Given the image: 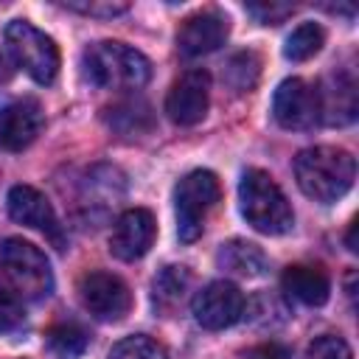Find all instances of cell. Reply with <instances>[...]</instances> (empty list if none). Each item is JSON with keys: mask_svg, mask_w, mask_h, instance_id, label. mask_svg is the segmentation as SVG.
Here are the masks:
<instances>
[{"mask_svg": "<svg viewBox=\"0 0 359 359\" xmlns=\"http://www.w3.org/2000/svg\"><path fill=\"white\" fill-rule=\"evenodd\" d=\"M294 180L309 199L328 205L351 191L356 180V163L345 149L311 146L294 157Z\"/></svg>", "mask_w": 359, "mask_h": 359, "instance_id": "obj_1", "label": "cell"}, {"mask_svg": "<svg viewBox=\"0 0 359 359\" xmlns=\"http://www.w3.org/2000/svg\"><path fill=\"white\" fill-rule=\"evenodd\" d=\"M81 67L90 84L101 90H137L151 79V62L123 42H95L84 50Z\"/></svg>", "mask_w": 359, "mask_h": 359, "instance_id": "obj_2", "label": "cell"}, {"mask_svg": "<svg viewBox=\"0 0 359 359\" xmlns=\"http://www.w3.org/2000/svg\"><path fill=\"white\" fill-rule=\"evenodd\" d=\"M238 208L247 224L264 236H283L294 224V213L278 188V182L261 171V168H247L238 182Z\"/></svg>", "mask_w": 359, "mask_h": 359, "instance_id": "obj_3", "label": "cell"}, {"mask_svg": "<svg viewBox=\"0 0 359 359\" xmlns=\"http://www.w3.org/2000/svg\"><path fill=\"white\" fill-rule=\"evenodd\" d=\"M0 269L22 300H45L53 292V272L39 247L22 238H6L0 244Z\"/></svg>", "mask_w": 359, "mask_h": 359, "instance_id": "obj_4", "label": "cell"}, {"mask_svg": "<svg viewBox=\"0 0 359 359\" xmlns=\"http://www.w3.org/2000/svg\"><path fill=\"white\" fill-rule=\"evenodd\" d=\"M222 196L219 180L213 171L196 168L191 174H185L180 180V185L174 188V208H177V236L180 241L191 244L202 236L205 230V219L208 213L216 208Z\"/></svg>", "mask_w": 359, "mask_h": 359, "instance_id": "obj_5", "label": "cell"}, {"mask_svg": "<svg viewBox=\"0 0 359 359\" xmlns=\"http://www.w3.org/2000/svg\"><path fill=\"white\" fill-rule=\"evenodd\" d=\"M6 48L17 67H22L36 84H50L59 73V48L56 42L25 20H11L3 31Z\"/></svg>", "mask_w": 359, "mask_h": 359, "instance_id": "obj_6", "label": "cell"}, {"mask_svg": "<svg viewBox=\"0 0 359 359\" xmlns=\"http://www.w3.org/2000/svg\"><path fill=\"white\" fill-rule=\"evenodd\" d=\"M79 294H81L84 309L95 320H104V323H118L132 309L129 286L112 272H101V269L87 272L79 283Z\"/></svg>", "mask_w": 359, "mask_h": 359, "instance_id": "obj_7", "label": "cell"}, {"mask_svg": "<svg viewBox=\"0 0 359 359\" xmlns=\"http://www.w3.org/2000/svg\"><path fill=\"white\" fill-rule=\"evenodd\" d=\"M272 118L283 129H309L320 121V93L306 79H283L272 95Z\"/></svg>", "mask_w": 359, "mask_h": 359, "instance_id": "obj_8", "label": "cell"}, {"mask_svg": "<svg viewBox=\"0 0 359 359\" xmlns=\"http://www.w3.org/2000/svg\"><path fill=\"white\" fill-rule=\"evenodd\" d=\"M194 320L208 331L230 328L244 314V294L230 280H210L205 289L196 292L191 303Z\"/></svg>", "mask_w": 359, "mask_h": 359, "instance_id": "obj_9", "label": "cell"}, {"mask_svg": "<svg viewBox=\"0 0 359 359\" xmlns=\"http://www.w3.org/2000/svg\"><path fill=\"white\" fill-rule=\"evenodd\" d=\"M208 104H210L208 70H188L171 84V90L165 95V115L177 126H194L205 118Z\"/></svg>", "mask_w": 359, "mask_h": 359, "instance_id": "obj_10", "label": "cell"}, {"mask_svg": "<svg viewBox=\"0 0 359 359\" xmlns=\"http://www.w3.org/2000/svg\"><path fill=\"white\" fill-rule=\"evenodd\" d=\"M6 205H8V216L31 230H39L45 238H50L59 250L65 247V233H62V224L56 219V210L50 208V202L31 185H14L6 196Z\"/></svg>", "mask_w": 359, "mask_h": 359, "instance_id": "obj_11", "label": "cell"}, {"mask_svg": "<svg viewBox=\"0 0 359 359\" xmlns=\"http://www.w3.org/2000/svg\"><path fill=\"white\" fill-rule=\"evenodd\" d=\"M45 115L34 98H8L0 104V151H22L42 132Z\"/></svg>", "mask_w": 359, "mask_h": 359, "instance_id": "obj_12", "label": "cell"}, {"mask_svg": "<svg viewBox=\"0 0 359 359\" xmlns=\"http://www.w3.org/2000/svg\"><path fill=\"white\" fill-rule=\"evenodd\" d=\"M230 36V20L219 11H199L191 14L180 31H177V50L185 59H196V56H208L213 50H219Z\"/></svg>", "mask_w": 359, "mask_h": 359, "instance_id": "obj_13", "label": "cell"}, {"mask_svg": "<svg viewBox=\"0 0 359 359\" xmlns=\"http://www.w3.org/2000/svg\"><path fill=\"white\" fill-rule=\"evenodd\" d=\"M157 224L151 210L146 208H129L118 216L112 236H109V252L118 261H137L149 252L151 241H154Z\"/></svg>", "mask_w": 359, "mask_h": 359, "instance_id": "obj_14", "label": "cell"}, {"mask_svg": "<svg viewBox=\"0 0 359 359\" xmlns=\"http://www.w3.org/2000/svg\"><path fill=\"white\" fill-rule=\"evenodd\" d=\"M320 121L331 126H345L356 118V81L351 73H331L325 87L320 90Z\"/></svg>", "mask_w": 359, "mask_h": 359, "instance_id": "obj_15", "label": "cell"}, {"mask_svg": "<svg viewBox=\"0 0 359 359\" xmlns=\"http://www.w3.org/2000/svg\"><path fill=\"white\" fill-rule=\"evenodd\" d=\"M283 292L289 297H294L303 306H323L331 294V280L320 266H309V264H294L283 272L280 278Z\"/></svg>", "mask_w": 359, "mask_h": 359, "instance_id": "obj_16", "label": "cell"}, {"mask_svg": "<svg viewBox=\"0 0 359 359\" xmlns=\"http://www.w3.org/2000/svg\"><path fill=\"white\" fill-rule=\"evenodd\" d=\"M216 264H219V269L238 275V278H261L269 269L264 250L252 241H244V238L224 241L216 252Z\"/></svg>", "mask_w": 359, "mask_h": 359, "instance_id": "obj_17", "label": "cell"}, {"mask_svg": "<svg viewBox=\"0 0 359 359\" xmlns=\"http://www.w3.org/2000/svg\"><path fill=\"white\" fill-rule=\"evenodd\" d=\"M191 286V272L185 266H177V264H168L163 266L157 275H154V283H151V300H154V309L157 311H174L185 292Z\"/></svg>", "mask_w": 359, "mask_h": 359, "instance_id": "obj_18", "label": "cell"}, {"mask_svg": "<svg viewBox=\"0 0 359 359\" xmlns=\"http://www.w3.org/2000/svg\"><path fill=\"white\" fill-rule=\"evenodd\" d=\"M104 121L118 135H143L151 129V107L143 98H129L104 109Z\"/></svg>", "mask_w": 359, "mask_h": 359, "instance_id": "obj_19", "label": "cell"}, {"mask_svg": "<svg viewBox=\"0 0 359 359\" xmlns=\"http://www.w3.org/2000/svg\"><path fill=\"white\" fill-rule=\"evenodd\" d=\"M87 342H90L87 331L76 323H59L45 337V345L56 359H79L87 351Z\"/></svg>", "mask_w": 359, "mask_h": 359, "instance_id": "obj_20", "label": "cell"}, {"mask_svg": "<svg viewBox=\"0 0 359 359\" xmlns=\"http://www.w3.org/2000/svg\"><path fill=\"white\" fill-rule=\"evenodd\" d=\"M261 76V59L252 50H238L224 65V81L236 93H250Z\"/></svg>", "mask_w": 359, "mask_h": 359, "instance_id": "obj_21", "label": "cell"}, {"mask_svg": "<svg viewBox=\"0 0 359 359\" xmlns=\"http://www.w3.org/2000/svg\"><path fill=\"white\" fill-rule=\"evenodd\" d=\"M323 42H325L323 28H320L317 22H303V25H297V28L286 36L283 56L292 59V62H306V59H311V56L320 53Z\"/></svg>", "mask_w": 359, "mask_h": 359, "instance_id": "obj_22", "label": "cell"}, {"mask_svg": "<svg viewBox=\"0 0 359 359\" xmlns=\"http://www.w3.org/2000/svg\"><path fill=\"white\" fill-rule=\"evenodd\" d=\"M107 359H168V353L157 339L146 334H135V337H123L121 342H115Z\"/></svg>", "mask_w": 359, "mask_h": 359, "instance_id": "obj_23", "label": "cell"}, {"mask_svg": "<svg viewBox=\"0 0 359 359\" xmlns=\"http://www.w3.org/2000/svg\"><path fill=\"white\" fill-rule=\"evenodd\" d=\"M306 359H353V353H351V345L342 337L325 334V337H317L309 345Z\"/></svg>", "mask_w": 359, "mask_h": 359, "instance_id": "obj_24", "label": "cell"}, {"mask_svg": "<svg viewBox=\"0 0 359 359\" xmlns=\"http://www.w3.org/2000/svg\"><path fill=\"white\" fill-rule=\"evenodd\" d=\"M22 323H25V314H22L20 297L6 286H0V334H11L22 328Z\"/></svg>", "mask_w": 359, "mask_h": 359, "instance_id": "obj_25", "label": "cell"}, {"mask_svg": "<svg viewBox=\"0 0 359 359\" xmlns=\"http://www.w3.org/2000/svg\"><path fill=\"white\" fill-rule=\"evenodd\" d=\"M292 11H294L292 3H250V6H247V14H252V17H255L258 22H264V25H278V22H283Z\"/></svg>", "mask_w": 359, "mask_h": 359, "instance_id": "obj_26", "label": "cell"}, {"mask_svg": "<svg viewBox=\"0 0 359 359\" xmlns=\"http://www.w3.org/2000/svg\"><path fill=\"white\" fill-rule=\"evenodd\" d=\"M65 8L79 11V14H90V17H115V14H123L129 6H126V3H109V0H95V3H87V0H67Z\"/></svg>", "mask_w": 359, "mask_h": 359, "instance_id": "obj_27", "label": "cell"}, {"mask_svg": "<svg viewBox=\"0 0 359 359\" xmlns=\"http://www.w3.org/2000/svg\"><path fill=\"white\" fill-rule=\"evenodd\" d=\"M247 359H294V356H292V351H289L286 345H280V342H264V345H255V348L247 353Z\"/></svg>", "mask_w": 359, "mask_h": 359, "instance_id": "obj_28", "label": "cell"}]
</instances>
